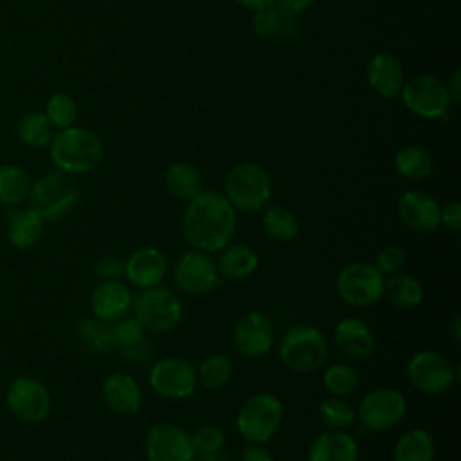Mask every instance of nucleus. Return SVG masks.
<instances>
[{"label":"nucleus","mask_w":461,"mask_h":461,"mask_svg":"<svg viewBox=\"0 0 461 461\" xmlns=\"http://www.w3.org/2000/svg\"><path fill=\"white\" fill-rule=\"evenodd\" d=\"M277 357L288 371L310 375L324 367L330 357V340L313 324H294L279 339Z\"/></svg>","instance_id":"obj_3"},{"label":"nucleus","mask_w":461,"mask_h":461,"mask_svg":"<svg viewBox=\"0 0 461 461\" xmlns=\"http://www.w3.org/2000/svg\"><path fill=\"white\" fill-rule=\"evenodd\" d=\"M79 191L70 175L58 169L41 175L31 185L29 200L31 207L36 209L43 220H59L67 216L77 203Z\"/></svg>","instance_id":"obj_9"},{"label":"nucleus","mask_w":461,"mask_h":461,"mask_svg":"<svg viewBox=\"0 0 461 461\" xmlns=\"http://www.w3.org/2000/svg\"><path fill=\"white\" fill-rule=\"evenodd\" d=\"M43 113L47 115L52 128L63 130V128L74 126L76 117H77V104H76L72 95L63 94V92H56L47 99Z\"/></svg>","instance_id":"obj_39"},{"label":"nucleus","mask_w":461,"mask_h":461,"mask_svg":"<svg viewBox=\"0 0 461 461\" xmlns=\"http://www.w3.org/2000/svg\"><path fill=\"white\" fill-rule=\"evenodd\" d=\"M423 285L409 272H398L385 277L384 299L398 310H414L423 303Z\"/></svg>","instance_id":"obj_27"},{"label":"nucleus","mask_w":461,"mask_h":461,"mask_svg":"<svg viewBox=\"0 0 461 461\" xmlns=\"http://www.w3.org/2000/svg\"><path fill=\"white\" fill-rule=\"evenodd\" d=\"M133 295L135 294L131 292V286L126 281H121V279L99 281L88 299L92 317L110 324L119 321L121 317L131 312Z\"/></svg>","instance_id":"obj_18"},{"label":"nucleus","mask_w":461,"mask_h":461,"mask_svg":"<svg viewBox=\"0 0 461 461\" xmlns=\"http://www.w3.org/2000/svg\"><path fill=\"white\" fill-rule=\"evenodd\" d=\"M236 212L223 193L202 189L187 202L182 214V236L191 249L216 254L236 234Z\"/></svg>","instance_id":"obj_1"},{"label":"nucleus","mask_w":461,"mask_h":461,"mask_svg":"<svg viewBox=\"0 0 461 461\" xmlns=\"http://www.w3.org/2000/svg\"><path fill=\"white\" fill-rule=\"evenodd\" d=\"M450 330H452V337H454V340H456V342H459V339H461V319H459L457 315L452 319V322H450Z\"/></svg>","instance_id":"obj_49"},{"label":"nucleus","mask_w":461,"mask_h":461,"mask_svg":"<svg viewBox=\"0 0 461 461\" xmlns=\"http://www.w3.org/2000/svg\"><path fill=\"white\" fill-rule=\"evenodd\" d=\"M313 2H315V0H276V4H277L281 9H285V11H288V13H294V14H297V13L304 11V9H308Z\"/></svg>","instance_id":"obj_46"},{"label":"nucleus","mask_w":461,"mask_h":461,"mask_svg":"<svg viewBox=\"0 0 461 461\" xmlns=\"http://www.w3.org/2000/svg\"><path fill=\"white\" fill-rule=\"evenodd\" d=\"M447 88H448V94L452 97V103H457L459 101V70L454 72L452 81H450V85H447Z\"/></svg>","instance_id":"obj_48"},{"label":"nucleus","mask_w":461,"mask_h":461,"mask_svg":"<svg viewBox=\"0 0 461 461\" xmlns=\"http://www.w3.org/2000/svg\"><path fill=\"white\" fill-rule=\"evenodd\" d=\"M131 312L142 322L146 331L166 333L178 326L184 315V306L173 290L158 285L135 294Z\"/></svg>","instance_id":"obj_8"},{"label":"nucleus","mask_w":461,"mask_h":461,"mask_svg":"<svg viewBox=\"0 0 461 461\" xmlns=\"http://www.w3.org/2000/svg\"><path fill=\"white\" fill-rule=\"evenodd\" d=\"M434 457L436 439L421 427L403 430L393 447V461H434Z\"/></svg>","instance_id":"obj_26"},{"label":"nucleus","mask_w":461,"mask_h":461,"mask_svg":"<svg viewBox=\"0 0 461 461\" xmlns=\"http://www.w3.org/2000/svg\"><path fill=\"white\" fill-rule=\"evenodd\" d=\"M285 405L281 398L270 391H259L243 400L234 425L247 443L267 445L281 427Z\"/></svg>","instance_id":"obj_4"},{"label":"nucleus","mask_w":461,"mask_h":461,"mask_svg":"<svg viewBox=\"0 0 461 461\" xmlns=\"http://www.w3.org/2000/svg\"><path fill=\"white\" fill-rule=\"evenodd\" d=\"M276 342V330L272 319L259 312L250 310L243 313L232 328V344L245 358H261L268 355Z\"/></svg>","instance_id":"obj_16"},{"label":"nucleus","mask_w":461,"mask_h":461,"mask_svg":"<svg viewBox=\"0 0 461 461\" xmlns=\"http://www.w3.org/2000/svg\"><path fill=\"white\" fill-rule=\"evenodd\" d=\"M378 272L385 277L393 276V274H398L403 270L405 263H407V252L402 245H385L382 247L376 254H375V259L371 261Z\"/></svg>","instance_id":"obj_41"},{"label":"nucleus","mask_w":461,"mask_h":461,"mask_svg":"<svg viewBox=\"0 0 461 461\" xmlns=\"http://www.w3.org/2000/svg\"><path fill=\"white\" fill-rule=\"evenodd\" d=\"M148 384L166 400H187L198 389L196 366L184 357H162L151 364Z\"/></svg>","instance_id":"obj_11"},{"label":"nucleus","mask_w":461,"mask_h":461,"mask_svg":"<svg viewBox=\"0 0 461 461\" xmlns=\"http://www.w3.org/2000/svg\"><path fill=\"white\" fill-rule=\"evenodd\" d=\"M358 443L348 430L328 429L312 439L306 461H358Z\"/></svg>","instance_id":"obj_22"},{"label":"nucleus","mask_w":461,"mask_h":461,"mask_svg":"<svg viewBox=\"0 0 461 461\" xmlns=\"http://www.w3.org/2000/svg\"><path fill=\"white\" fill-rule=\"evenodd\" d=\"M223 196L236 211L259 212L272 196V180L256 162L236 164L225 176Z\"/></svg>","instance_id":"obj_5"},{"label":"nucleus","mask_w":461,"mask_h":461,"mask_svg":"<svg viewBox=\"0 0 461 461\" xmlns=\"http://www.w3.org/2000/svg\"><path fill=\"white\" fill-rule=\"evenodd\" d=\"M5 405L18 421L36 425L49 416L52 398L49 387L40 378L22 375L13 378L7 385Z\"/></svg>","instance_id":"obj_12"},{"label":"nucleus","mask_w":461,"mask_h":461,"mask_svg":"<svg viewBox=\"0 0 461 461\" xmlns=\"http://www.w3.org/2000/svg\"><path fill=\"white\" fill-rule=\"evenodd\" d=\"M409 409L407 398L394 387L366 393L357 407V421L369 432H385L402 423Z\"/></svg>","instance_id":"obj_10"},{"label":"nucleus","mask_w":461,"mask_h":461,"mask_svg":"<svg viewBox=\"0 0 461 461\" xmlns=\"http://www.w3.org/2000/svg\"><path fill=\"white\" fill-rule=\"evenodd\" d=\"M441 205L425 191H405L396 205L400 221L416 234H432L439 225Z\"/></svg>","instance_id":"obj_19"},{"label":"nucleus","mask_w":461,"mask_h":461,"mask_svg":"<svg viewBox=\"0 0 461 461\" xmlns=\"http://www.w3.org/2000/svg\"><path fill=\"white\" fill-rule=\"evenodd\" d=\"M49 157L54 169L70 176L92 171L103 158L101 137L83 126L58 130L49 142Z\"/></svg>","instance_id":"obj_2"},{"label":"nucleus","mask_w":461,"mask_h":461,"mask_svg":"<svg viewBox=\"0 0 461 461\" xmlns=\"http://www.w3.org/2000/svg\"><path fill=\"white\" fill-rule=\"evenodd\" d=\"M394 169L407 180H425L434 171V158L421 146H403L394 155Z\"/></svg>","instance_id":"obj_32"},{"label":"nucleus","mask_w":461,"mask_h":461,"mask_svg":"<svg viewBox=\"0 0 461 461\" xmlns=\"http://www.w3.org/2000/svg\"><path fill=\"white\" fill-rule=\"evenodd\" d=\"M385 276L371 261L346 263L335 276V292L353 308H367L384 299Z\"/></svg>","instance_id":"obj_7"},{"label":"nucleus","mask_w":461,"mask_h":461,"mask_svg":"<svg viewBox=\"0 0 461 461\" xmlns=\"http://www.w3.org/2000/svg\"><path fill=\"white\" fill-rule=\"evenodd\" d=\"M173 283L185 295H205L221 285L212 254L187 249L173 265Z\"/></svg>","instance_id":"obj_13"},{"label":"nucleus","mask_w":461,"mask_h":461,"mask_svg":"<svg viewBox=\"0 0 461 461\" xmlns=\"http://www.w3.org/2000/svg\"><path fill=\"white\" fill-rule=\"evenodd\" d=\"M367 81L382 97H394L403 86L402 63L389 52H376L367 61Z\"/></svg>","instance_id":"obj_24"},{"label":"nucleus","mask_w":461,"mask_h":461,"mask_svg":"<svg viewBox=\"0 0 461 461\" xmlns=\"http://www.w3.org/2000/svg\"><path fill=\"white\" fill-rule=\"evenodd\" d=\"M112 333H113L115 348L124 349V348L142 342L146 339L148 331L133 313H128V315L121 317L119 321L112 322Z\"/></svg>","instance_id":"obj_40"},{"label":"nucleus","mask_w":461,"mask_h":461,"mask_svg":"<svg viewBox=\"0 0 461 461\" xmlns=\"http://www.w3.org/2000/svg\"><path fill=\"white\" fill-rule=\"evenodd\" d=\"M241 461H276L272 452L261 443H247L241 450Z\"/></svg>","instance_id":"obj_45"},{"label":"nucleus","mask_w":461,"mask_h":461,"mask_svg":"<svg viewBox=\"0 0 461 461\" xmlns=\"http://www.w3.org/2000/svg\"><path fill=\"white\" fill-rule=\"evenodd\" d=\"M439 225L452 232L461 230V203L459 202H448L439 209Z\"/></svg>","instance_id":"obj_44"},{"label":"nucleus","mask_w":461,"mask_h":461,"mask_svg":"<svg viewBox=\"0 0 461 461\" xmlns=\"http://www.w3.org/2000/svg\"><path fill=\"white\" fill-rule=\"evenodd\" d=\"M148 461H196L191 432L173 421L153 423L144 436Z\"/></svg>","instance_id":"obj_15"},{"label":"nucleus","mask_w":461,"mask_h":461,"mask_svg":"<svg viewBox=\"0 0 461 461\" xmlns=\"http://www.w3.org/2000/svg\"><path fill=\"white\" fill-rule=\"evenodd\" d=\"M169 270V261L166 254L153 245H144L130 252L124 259V274L122 277L130 286H137L139 290L153 288L162 285Z\"/></svg>","instance_id":"obj_17"},{"label":"nucleus","mask_w":461,"mask_h":461,"mask_svg":"<svg viewBox=\"0 0 461 461\" xmlns=\"http://www.w3.org/2000/svg\"><path fill=\"white\" fill-rule=\"evenodd\" d=\"M16 135L29 148H45L54 135V128L43 112L31 110L20 117Z\"/></svg>","instance_id":"obj_36"},{"label":"nucleus","mask_w":461,"mask_h":461,"mask_svg":"<svg viewBox=\"0 0 461 461\" xmlns=\"http://www.w3.org/2000/svg\"><path fill=\"white\" fill-rule=\"evenodd\" d=\"M45 220L43 216L29 207L13 211L7 220V240L18 250H29L36 247L43 236Z\"/></svg>","instance_id":"obj_25"},{"label":"nucleus","mask_w":461,"mask_h":461,"mask_svg":"<svg viewBox=\"0 0 461 461\" xmlns=\"http://www.w3.org/2000/svg\"><path fill=\"white\" fill-rule=\"evenodd\" d=\"M331 340L342 355L355 360L369 358L376 349V335L373 328L355 315L342 317L333 326Z\"/></svg>","instance_id":"obj_20"},{"label":"nucleus","mask_w":461,"mask_h":461,"mask_svg":"<svg viewBox=\"0 0 461 461\" xmlns=\"http://www.w3.org/2000/svg\"><path fill=\"white\" fill-rule=\"evenodd\" d=\"M101 396L106 407L119 416L137 414L144 400L139 382L124 371H113L103 378Z\"/></svg>","instance_id":"obj_21"},{"label":"nucleus","mask_w":461,"mask_h":461,"mask_svg":"<svg viewBox=\"0 0 461 461\" xmlns=\"http://www.w3.org/2000/svg\"><path fill=\"white\" fill-rule=\"evenodd\" d=\"M400 94L403 104L423 119H441L448 113L452 104L447 85L429 74L416 76L403 83Z\"/></svg>","instance_id":"obj_14"},{"label":"nucleus","mask_w":461,"mask_h":461,"mask_svg":"<svg viewBox=\"0 0 461 461\" xmlns=\"http://www.w3.org/2000/svg\"><path fill=\"white\" fill-rule=\"evenodd\" d=\"M234 375V364L225 353H211L196 366L198 385L216 391L225 387Z\"/></svg>","instance_id":"obj_34"},{"label":"nucleus","mask_w":461,"mask_h":461,"mask_svg":"<svg viewBox=\"0 0 461 461\" xmlns=\"http://www.w3.org/2000/svg\"><path fill=\"white\" fill-rule=\"evenodd\" d=\"M32 180L29 173L18 164L0 166V203L7 207H16L29 200Z\"/></svg>","instance_id":"obj_31"},{"label":"nucleus","mask_w":461,"mask_h":461,"mask_svg":"<svg viewBox=\"0 0 461 461\" xmlns=\"http://www.w3.org/2000/svg\"><path fill=\"white\" fill-rule=\"evenodd\" d=\"M79 339L86 348L97 353H108L115 348L113 342V333H112V324L99 321L95 317L83 319L77 326Z\"/></svg>","instance_id":"obj_38"},{"label":"nucleus","mask_w":461,"mask_h":461,"mask_svg":"<svg viewBox=\"0 0 461 461\" xmlns=\"http://www.w3.org/2000/svg\"><path fill=\"white\" fill-rule=\"evenodd\" d=\"M261 225L272 240L281 243L292 241L299 234V220L295 212L281 203H268L261 209Z\"/></svg>","instance_id":"obj_29"},{"label":"nucleus","mask_w":461,"mask_h":461,"mask_svg":"<svg viewBox=\"0 0 461 461\" xmlns=\"http://www.w3.org/2000/svg\"><path fill=\"white\" fill-rule=\"evenodd\" d=\"M216 268L221 279L241 281L250 277L259 267V256L254 247L247 243H229L216 252Z\"/></svg>","instance_id":"obj_23"},{"label":"nucleus","mask_w":461,"mask_h":461,"mask_svg":"<svg viewBox=\"0 0 461 461\" xmlns=\"http://www.w3.org/2000/svg\"><path fill=\"white\" fill-rule=\"evenodd\" d=\"M164 180H166L167 191L173 196H176L180 200H185V202L194 198L203 189L200 171L189 162H173V164H169L167 169H166Z\"/></svg>","instance_id":"obj_30"},{"label":"nucleus","mask_w":461,"mask_h":461,"mask_svg":"<svg viewBox=\"0 0 461 461\" xmlns=\"http://www.w3.org/2000/svg\"><path fill=\"white\" fill-rule=\"evenodd\" d=\"M252 29L261 38H286L297 29V18L279 5H270L256 11Z\"/></svg>","instance_id":"obj_28"},{"label":"nucleus","mask_w":461,"mask_h":461,"mask_svg":"<svg viewBox=\"0 0 461 461\" xmlns=\"http://www.w3.org/2000/svg\"><path fill=\"white\" fill-rule=\"evenodd\" d=\"M322 387L330 396L348 398L360 389L362 376L357 367L346 362L330 364L322 369Z\"/></svg>","instance_id":"obj_33"},{"label":"nucleus","mask_w":461,"mask_h":461,"mask_svg":"<svg viewBox=\"0 0 461 461\" xmlns=\"http://www.w3.org/2000/svg\"><path fill=\"white\" fill-rule=\"evenodd\" d=\"M405 375L418 393L438 396L456 385L459 380V367L439 351L420 349L407 360Z\"/></svg>","instance_id":"obj_6"},{"label":"nucleus","mask_w":461,"mask_h":461,"mask_svg":"<svg viewBox=\"0 0 461 461\" xmlns=\"http://www.w3.org/2000/svg\"><path fill=\"white\" fill-rule=\"evenodd\" d=\"M321 421L333 430H349L357 423V409L340 396H326L317 405Z\"/></svg>","instance_id":"obj_37"},{"label":"nucleus","mask_w":461,"mask_h":461,"mask_svg":"<svg viewBox=\"0 0 461 461\" xmlns=\"http://www.w3.org/2000/svg\"><path fill=\"white\" fill-rule=\"evenodd\" d=\"M95 274L101 279H121L124 274V261L115 256H104L95 263Z\"/></svg>","instance_id":"obj_43"},{"label":"nucleus","mask_w":461,"mask_h":461,"mask_svg":"<svg viewBox=\"0 0 461 461\" xmlns=\"http://www.w3.org/2000/svg\"><path fill=\"white\" fill-rule=\"evenodd\" d=\"M194 456L200 461H225V432L214 423H203L191 432Z\"/></svg>","instance_id":"obj_35"},{"label":"nucleus","mask_w":461,"mask_h":461,"mask_svg":"<svg viewBox=\"0 0 461 461\" xmlns=\"http://www.w3.org/2000/svg\"><path fill=\"white\" fill-rule=\"evenodd\" d=\"M151 357H153V348L146 339L139 344H133L122 349V358L130 366H144L149 362Z\"/></svg>","instance_id":"obj_42"},{"label":"nucleus","mask_w":461,"mask_h":461,"mask_svg":"<svg viewBox=\"0 0 461 461\" xmlns=\"http://www.w3.org/2000/svg\"><path fill=\"white\" fill-rule=\"evenodd\" d=\"M236 2L240 5L254 9V11H259V9H265V7H270L276 4V0H236Z\"/></svg>","instance_id":"obj_47"}]
</instances>
